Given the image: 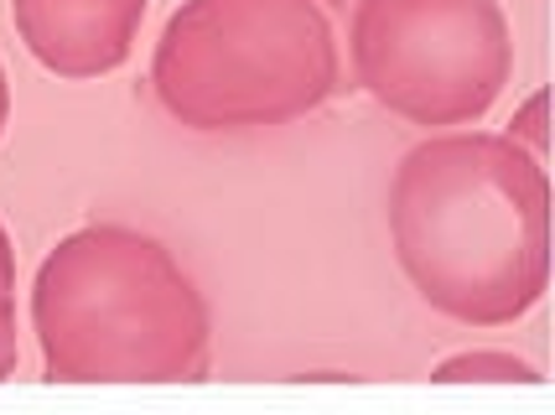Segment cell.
Wrapping results in <instances>:
<instances>
[{
    "label": "cell",
    "mask_w": 555,
    "mask_h": 415,
    "mask_svg": "<svg viewBox=\"0 0 555 415\" xmlns=\"http://www.w3.org/2000/svg\"><path fill=\"white\" fill-rule=\"evenodd\" d=\"M389 239L421 301L462 327L519 322L551 286V182L493 130H441L389 177Z\"/></svg>",
    "instance_id": "1"
},
{
    "label": "cell",
    "mask_w": 555,
    "mask_h": 415,
    "mask_svg": "<svg viewBox=\"0 0 555 415\" xmlns=\"http://www.w3.org/2000/svg\"><path fill=\"white\" fill-rule=\"evenodd\" d=\"M31 333L52 385H188L208 374V301L162 239L89 223L31 281Z\"/></svg>",
    "instance_id": "2"
},
{
    "label": "cell",
    "mask_w": 555,
    "mask_h": 415,
    "mask_svg": "<svg viewBox=\"0 0 555 415\" xmlns=\"http://www.w3.org/2000/svg\"><path fill=\"white\" fill-rule=\"evenodd\" d=\"M353 0H182L151 52V89L188 130H270L348 89Z\"/></svg>",
    "instance_id": "3"
},
{
    "label": "cell",
    "mask_w": 555,
    "mask_h": 415,
    "mask_svg": "<svg viewBox=\"0 0 555 415\" xmlns=\"http://www.w3.org/2000/svg\"><path fill=\"white\" fill-rule=\"evenodd\" d=\"M343 52L353 89L426 130L478 125L514 78L499 0H353Z\"/></svg>",
    "instance_id": "4"
},
{
    "label": "cell",
    "mask_w": 555,
    "mask_h": 415,
    "mask_svg": "<svg viewBox=\"0 0 555 415\" xmlns=\"http://www.w3.org/2000/svg\"><path fill=\"white\" fill-rule=\"evenodd\" d=\"M26 52L57 78H104L135 52L145 0H11Z\"/></svg>",
    "instance_id": "5"
},
{
    "label": "cell",
    "mask_w": 555,
    "mask_h": 415,
    "mask_svg": "<svg viewBox=\"0 0 555 415\" xmlns=\"http://www.w3.org/2000/svg\"><path fill=\"white\" fill-rule=\"evenodd\" d=\"M436 385H534L540 374L534 364L514 359V353H493V348H467V353H452L431 368Z\"/></svg>",
    "instance_id": "6"
},
{
    "label": "cell",
    "mask_w": 555,
    "mask_h": 415,
    "mask_svg": "<svg viewBox=\"0 0 555 415\" xmlns=\"http://www.w3.org/2000/svg\"><path fill=\"white\" fill-rule=\"evenodd\" d=\"M16 374V249L0 223V379Z\"/></svg>",
    "instance_id": "7"
},
{
    "label": "cell",
    "mask_w": 555,
    "mask_h": 415,
    "mask_svg": "<svg viewBox=\"0 0 555 415\" xmlns=\"http://www.w3.org/2000/svg\"><path fill=\"white\" fill-rule=\"evenodd\" d=\"M504 135L519 151H530L534 161L545 167V151H551V130H545V94H530V99H525V104L514 109V120H508Z\"/></svg>",
    "instance_id": "8"
},
{
    "label": "cell",
    "mask_w": 555,
    "mask_h": 415,
    "mask_svg": "<svg viewBox=\"0 0 555 415\" xmlns=\"http://www.w3.org/2000/svg\"><path fill=\"white\" fill-rule=\"evenodd\" d=\"M5 120H11V83H5V68H0V135H5Z\"/></svg>",
    "instance_id": "9"
}]
</instances>
